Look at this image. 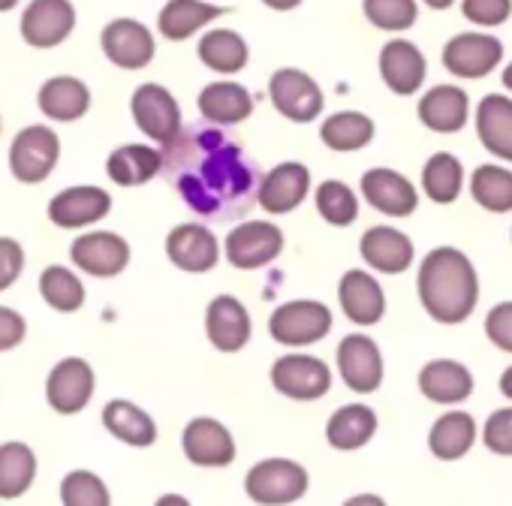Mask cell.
Here are the masks:
<instances>
[{
    "label": "cell",
    "mask_w": 512,
    "mask_h": 506,
    "mask_svg": "<svg viewBox=\"0 0 512 506\" xmlns=\"http://www.w3.org/2000/svg\"><path fill=\"white\" fill-rule=\"evenodd\" d=\"M22 40L34 49L61 46L76 28V7L70 0H31L22 13Z\"/></svg>",
    "instance_id": "5bb4252c"
},
{
    "label": "cell",
    "mask_w": 512,
    "mask_h": 506,
    "mask_svg": "<svg viewBox=\"0 0 512 506\" xmlns=\"http://www.w3.org/2000/svg\"><path fill=\"white\" fill-rule=\"evenodd\" d=\"M40 296L52 311L76 314L85 305V284L67 266H46L40 275Z\"/></svg>",
    "instance_id": "f35d334b"
},
{
    "label": "cell",
    "mask_w": 512,
    "mask_h": 506,
    "mask_svg": "<svg viewBox=\"0 0 512 506\" xmlns=\"http://www.w3.org/2000/svg\"><path fill=\"white\" fill-rule=\"evenodd\" d=\"M284 253V232L272 220H244L223 238V257L232 269L256 272Z\"/></svg>",
    "instance_id": "3957f363"
},
{
    "label": "cell",
    "mask_w": 512,
    "mask_h": 506,
    "mask_svg": "<svg viewBox=\"0 0 512 506\" xmlns=\"http://www.w3.org/2000/svg\"><path fill=\"white\" fill-rule=\"evenodd\" d=\"M166 260L187 275H205L220 263V241L202 223H178L166 235Z\"/></svg>",
    "instance_id": "8fae6325"
},
{
    "label": "cell",
    "mask_w": 512,
    "mask_h": 506,
    "mask_svg": "<svg viewBox=\"0 0 512 506\" xmlns=\"http://www.w3.org/2000/svg\"><path fill=\"white\" fill-rule=\"evenodd\" d=\"M223 13L226 7L205 4V0H166V7L157 16V28L166 40L181 43L190 40L205 25H211L214 19H220Z\"/></svg>",
    "instance_id": "4dcf8cb0"
},
{
    "label": "cell",
    "mask_w": 512,
    "mask_h": 506,
    "mask_svg": "<svg viewBox=\"0 0 512 506\" xmlns=\"http://www.w3.org/2000/svg\"><path fill=\"white\" fill-rule=\"evenodd\" d=\"M503 61V43L491 34H458L443 46V67L455 79H485Z\"/></svg>",
    "instance_id": "7c38bea8"
},
{
    "label": "cell",
    "mask_w": 512,
    "mask_h": 506,
    "mask_svg": "<svg viewBox=\"0 0 512 506\" xmlns=\"http://www.w3.org/2000/svg\"><path fill=\"white\" fill-rule=\"evenodd\" d=\"M103 55L121 70H142L154 61V34L136 19H115L100 34Z\"/></svg>",
    "instance_id": "ac0fdd59"
},
{
    "label": "cell",
    "mask_w": 512,
    "mask_h": 506,
    "mask_svg": "<svg viewBox=\"0 0 512 506\" xmlns=\"http://www.w3.org/2000/svg\"><path fill=\"white\" fill-rule=\"evenodd\" d=\"M332 332V311L314 299H296L275 308L269 335L284 347H311Z\"/></svg>",
    "instance_id": "8992f818"
},
{
    "label": "cell",
    "mask_w": 512,
    "mask_h": 506,
    "mask_svg": "<svg viewBox=\"0 0 512 506\" xmlns=\"http://www.w3.org/2000/svg\"><path fill=\"white\" fill-rule=\"evenodd\" d=\"M338 371H341V380L353 392H359V395L377 392L383 383V353H380L377 341L362 332L347 335L338 344Z\"/></svg>",
    "instance_id": "2e32d148"
},
{
    "label": "cell",
    "mask_w": 512,
    "mask_h": 506,
    "mask_svg": "<svg viewBox=\"0 0 512 506\" xmlns=\"http://www.w3.org/2000/svg\"><path fill=\"white\" fill-rule=\"evenodd\" d=\"M37 479V455L28 443H0V497H22Z\"/></svg>",
    "instance_id": "8d00e7d4"
},
{
    "label": "cell",
    "mask_w": 512,
    "mask_h": 506,
    "mask_svg": "<svg viewBox=\"0 0 512 506\" xmlns=\"http://www.w3.org/2000/svg\"><path fill=\"white\" fill-rule=\"evenodd\" d=\"M250 314L235 296H214L205 311V335L214 350L238 353L250 341Z\"/></svg>",
    "instance_id": "cb8c5ba5"
},
{
    "label": "cell",
    "mask_w": 512,
    "mask_h": 506,
    "mask_svg": "<svg viewBox=\"0 0 512 506\" xmlns=\"http://www.w3.org/2000/svg\"><path fill=\"white\" fill-rule=\"evenodd\" d=\"M22 4V0H0V13H10Z\"/></svg>",
    "instance_id": "9f6ffc18"
},
{
    "label": "cell",
    "mask_w": 512,
    "mask_h": 506,
    "mask_svg": "<svg viewBox=\"0 0 512 506\" xmlns=\"http://www.w3.org/2000/svg\"><path fill=\"white\" fill-rule=\"evenodd\" d=\"M500 392H503V398H509L512 401V365L503 371V377H500Z\"/></svg>",
    "instance_id": "f5cc1de1"
},
{
    "label": "cell",
    "mask_w": 512,
    "mask_h": 506,
    "mask_svg": "<svg viewBox=\"0 0 512 506\" xmlns=\"http://www.w3.org/2000/svg\"><path fill=\"white\" fill-rule=\"evenodd\" d=\"M103 425L115 440L136 446V449L154 446L157 440V422L151 419V413H145L139 404L124 401V398H115L103 407Z\"/></svg>",
    "instance_id": "1f68e13d"
},
{
    "label": "cell",
    "mask_w": 512,
    "mask_h": 506,
    "mask_svg": "<svg viewBox=\"0 0 512 506\" xmlns=\"http://www.w3.org/2000/svg\"><path fill=\"white\" fill-rule=\"evenodd\" d=\"M247 58H250V49L244 43L241 34L229 31V28H217V31H208L202 40H199V61L220 73V76H235L247 67Z\"/></svg>",
    "instance_id": "836d02e7"
},
{
    "label": "cell",
    "mask_w": 512,
    "mask_h": 506,
    "mask_svg": "<svg viewBox=\"0 0 512 506\" xmlns=\"http://www.w3.org/2000/svg\"><path fill=\"white\" fill-rule=\"evenodd\" d=\"M61 503L64 506H112L106 482L91 470H73L61 482Z\"/></svg>",
    "instance_id": "7bdbcfd3"
},
{
    "label": "cell",
    "mask_w": 512,
    "mask_h": 506,
    "mask_svg": "<svg viewBox=\"0 0 512 506\" xmlns=\"http://www.w3.org/2000/svg\"><path fill=\"white\" fill-rule=\"evenodd\" d=\"M476 133L488 154L512 163V97H482L476 106Z\"/></svg>",
    "instance_id": "83f0119b"
},
{
    "label": "cell",
    "mask_w": 512,
    "mask_h": 506,
    "mask_svg": "<svg viewBox=\"0 0 512 506\" xmlns=\"http://www.w3.org/2000/svg\"><path fill=\"white\" fill-rule=\"evenodd\" d=\"M341 506H386V500L380 494H353L350 500H344Z\"/></svg>",
    "instance_id": "681fc988"
},
{
    "label": "cell",
    "mask_w": 512,
    "mask_h": 506,
    "mask_svg": "<svg viewBox=\"0 0 512 506\" xmlns=\"http://www.w3.org/2000/svg\"><path fill=\"white\" fill-rule=\"evenodd\" d=\"M25 269V247L10 238V235H0V293L10 290Z\"/></svg>",
    "instance_id": "bcb514c9"
},
{
    "label": "cell",
    "mask_w": 512,
    "mask_h": 506,
    "mask_svg": "<svg viewBox=\"0 0 512 506\" xmlns=\"http://www.w3.org/2000/svg\"><path fill=\"white\" fill-rule=\"evenodd\" d=\"M61 160V139L46 124H31L10 145V172L22 184H43Z\"/></svg>",
    "instance_id": "5b68a950"
},
{
    "label": "cell",
    "mask_w": 512,
    "mask_h": 506,
    "mask_svg": "<svg viewBox=\"0 0 512 506\" xmlns=\"http://www.w3.org/2000/svg\"><path fill=\"white\" fill-rule=\"evenodd\" d=\"M422 4H425L428 10H437V13H440V10H449V7L455 4V0H422Z\"/></svg>",
    "instance_id": "db71d44e"
},
{
    "label": "cell",
    "mask_w": 512,
    "mask_h": 506,
    "mask_svg": "<svg viewBox=\"0 0 512 506\" xmlns=\"http://www.w3.org/2000/svg\"><path fill=\"white\" fill-rule=\"evenodd\" d=\"M485 335L488 341L503 350V353H512V302H500L488 311L485 317Z\"/></svg>",
    "instance_id": "7dc6e473"
},
{
    "label": "cell",
    "mask_w": 512,
    "mask_h": 506,
    "mask_svg": "<svg viewBox=\"0 0 512 506\" xmlns=\"http://www.w3.org/2000/svg\"><path fill=\"white\" fill-rule=\"evenodd\" d=\"M272 386L293 401H317L332 389V371L308 353H287L272 365Z\"/></svg>",
    "instance_id": "30bf717a"
},
{
    "label": "cell",
    "mask_w": 512,
    "mask_h": 506,
    "mask_svg": "<svg viewBox=\"0 0 512 506\" xmlns=\"http://www.w3.org/2000/svg\"><path fill=\"white\" fill-rule=\"evenodd\" d=\"M109 211H112L109 190L97 184H76L52 196L46 214L58 229H85V226L100 223Z\"/></svg>",
    "instance_id": "9a60e30c"
},
{
    "label": "cell",
    "mask_w": 512,
    "mask_h": 506,
    "mask_svg": "<svg viewBox=\"0 0 512 506\" xmlns=\"http://www.w3.org/2000/svg\"><path fill=\"white\" fill-rule=\"evenodd\" d=\"M476 440V422L470 413L464 410H452L446 416H440L428 434V446L440 461H458L470 452Z\"/></svg>",
    "instance_id": "e575fe53"
},
{
    "label": "cell",
    "mask_w": 512,
    "mask_h": 506,
    "mask_svg": "<svg viewBox=\"0 0 512 506\" xmlns=\"http://www.w3.org/2000/svg\"><path fill=\"white\" fill-rule=\"evenodd\" d=\"M317 211L329 226H350L359 217V196L353 193V187H347L338 178H329L317 187Z\"/></svg>",
    "instance_id": "60d3db41"
},
{
    "label": "cell",
    "mask_w": 512,
    "mask_h": 506,
    "mask_svg": "<svg viewBox=\"0 0 512 506\" xmlns=\"http://www.w3.org/2000/svg\"><path fill=\"white\" fill-rule=\"evenodd\" d=\"M263 4L269 10H275V13H290V10H296L302 4V0H263Z\"/></svg>",
    "instance_id": "f907efd6"
},
{
    "label": "cell",
    "mask_w": 512,
    "mask_h": 506,
    "mask_svg": "<svg viewBox=\"0 0 512 506\" xmlns=\"http://www.w3.org/2000/svg\"><path fill=\"white\" fill-rule=\"evenodd\" d=\"M130 112H133L136 127L157 145H169L184 127L178 100L172 97V91H166L157 82H145L133 91Z\"/></svg>",
    "instance_id": "ba28073f"
},
{
    "label": "cell",
    "mask_w": 512,
    "mask_h": 506,
    "mask_svg": "<svg viewBox=\"0 0 512 506\" xmlns=\"http://www.w3.org/2000/svg\"><path fill=\"white\" fill-rule=\"evenodd\" d=\"M338 302L344 317L356 326H377L386 314V293L380 281L365 269L344 272L338 284Z\"/></svg>",
    "instance_id": "603a6c76"
},
{
    "label": "cell",
    "mask_w": 512,
    "mask_h": 506,
    "mask_svg": "<svg viewBox=\"0 0 512 506\" xmlns=\"http://www.w3.org/2000/svg\"><path fill=\"white\" fill-rule=\"evenodd\" d=\"M374 434H377V413L368 404H344L341 410L332 413L326 425V440L341 452L362 449Z\"/></svg>",
    "instance_id": "d6a6232c"
},
{
    "label": "cell",
    "mask_w": 512,
    "mask_h": 506,
    "mask_svg": "<svg viewBox=\"0 0 512 506\" xmlns=\"http://www.w3.org/2000/svg\"><path fill=\"white\" fill-rule=\"evenodd\" d=\"M470 193L476 205H482L491 214L512 211V169H503L497 163H482L470 178Z\"/></svg>",
    "instance_id": "ab89813d"
},
{
    "label": "cell",
    "mask_w": 512,
    "mask_h": 506,
    "mask_svg": "<svg viewBox=\"0 0 512 506\" xmlns=\"http://www.w3.org/2000/svg\"><path fill=\"white\" fill-rule=\"evenodd\" d=\"M362 196L374 211L386 217H410L419 208V193L413 181L386 166L368 169L362 175Z\"/></svg>",
    "instance_id": "d6986e66"
},
{
    "label": "cell",
    "mask_w": 512,
    "mask_h": 506,
    "mask_svg": "<svg viewBox=\"0 0 512 506\" xmlns=\"http://www.w3.org/2000/svg\"><path fill=\"white\" fill-rule=\"evenodd\" d=\"M272 106L293 124H311L323 112V91L314 76L296 67H284L269 79Z\"/></svg>",
    "instance_id": "9c48e42d"
},
{
    "label": "cell",
    "mask_w": 512,
    "mask_h": 506,
    "mask_svg": "<svg viewBox=\"0 0 512 506\" xmlns=\"http://www.w3.org/2000/svg\"><path fill=\"white\" fill-rule=\"evenodd\" d=\"M196 106L214 127H235L253 115V97L238 82H211L199 91Z\"/></svg>",
    "instance_id": "484cf974"
},
{
    "label": "cell",
    "mask_w": 512,
    "mask_h": 506,
    "mask_svg": "<svg viewBox=\"0 0 512 506\" xmlns=\"http://www.w3.org/2000/svg\"><path fill=\"white\" fill-rule=\"evenodd\" d=\"M461 187H464V166L455 154L437 151L434 157H428V163L422 166V190L431 202L449 205L461 196Z\"/></svg>",
    "instance_id": "74e56055"
},
{
    "label": "cell",
    "mask_w": 512,
    "mask_h": 506,
    "mask_svg": "<svg viewBox=\"0 0 512 506\" xmlns=\"http://www.w3.org/2000/svg\"><path fill=\"white\" fill-rule=\"evenodd\" d=\"M482 437L494 455H512V407L494 410L485 422Z\"/></svg>",
    "instance_id": "f6af8a7d"
},
{
    "label": "cell",
    "mask_w": 512,
    "mask_h": 506,
    "mask_svg": "<svg viewBox=\"0 0 512 506\" xmlns=\"http://www.w3.org/2000/svg\"><path fill=\"white\" fill-rule=\"evenodd\" d=\"M461 13L479 28H497L512 16V0H461Z\"/></svg>",
    "instance_id": "ee69618b"
},
{
    "label": "cell",
    "mask_w": 512,
    "mask_h": 506,
    "mask_svg": "<svg viewBox=\"0 0 512 506\" xmlns=\"http://www.w3.org/2000/svg\"><path fill=\"white\" fill-rule=\"evenodd\" d=\"M419 302L431 320L443 326L464 323L479 302V278L467 253L458 247H434L419 266Z\"/></svg>",
    "instance_id": "7a4b0ae2"
},
{
    "label": "cell",
    "mask_w": 512,
    "mask_h": 506,
    "mask_svg": "<svg viewBox=\"0 0 512 506\" xmlns=\"http://www.w3.org/2000/svg\"><path fill=\"white\" fill-rule=\"evenodd\" d=\"M160 154V172H166L184 205L199 217L232 220L253 208L260 172L220 127H181Z\"/></svg>",
    "instance_id": "6da1fadb"
},
{
    "label": "cell",
    "mask_w": 512,
    "mask_h": 506,
    "mask_svg": "<svg viewBox=\"0 0 512 506\" xmlns=\"http://www.w3.org/2000/svg\"><path fill=\"white\" fill-rule=\"evenodd\" d=\"M163 166V154L160 148L142 145V142H130L121 145L109 154L106 160V175L118 184V187H142L151 178L160 175Z\"/></svg>",
    "instance_id": "f546056e"
},
{
    "label": "cell",
    "mask_w": 512,
    "mask_h": 506,
    "mask_svg": "<svg viewBox=\"0 0 512 506\" xmlns=\"http://www.w3.org/2000/svg\"><path fill=\"white\" fill-rule=\"evenodd\" d=\"M374 133H377V127L365 112H335L320 127L323 145L338 151V154L362 151L365 145H371Z\"/></svg>",
    "instance_id": "d590c367"
},
{
    "label": "cell",
    "mask_w": 512,
    "mask_h": 506,
    "mask_svg": "<svg viewBox=\"0 0 512 506\" xmlns=\"http://www.w3.org/2000/svg\"><path fill=\"white\" fill-rule=\"evenodd\" d=\"M380 76L386 88L398 97H410L425 85L428 76V61L422 49L410 40H389L380 49Z\"/></svg>",
    "instance_id": "ffe728a7"
},
{
    "label": "cell",
    "mask_w": 512,
    "mask_h": 506,
    "mask_svg": "<svg viewBox=\"0 0 512 506\" xmlns=\"http://www.w3.org/2000/svg\"><path fill=\"white\" fill-rule=\"evenodd\" d=\"M28 335V323L19 311L0 305V353L16 350Z\"/></svg>",
    "instance_id": "c3c4849f"
},
{
    "label": "cell",
    "mask_w": 512,
    "mask_h": 506,
    "mask_svg": "<svg viewBox=\"0 0 512 506\" xmlns=\"http://www.w3.org/2000/svg\"><path fill=\"white\" fill-rule=\"evenodd\" d=\"M359 253L368 269L380 275H401L413 266V241L401 229L392 226H371L359 238Z\"/></svg>",
    "instance_id": "7402d4cb"
},
{
    "label": "cell",
    "mask_w": 512,
    "mask_h": 506,
    "mask_svg": "<svg viewBox=\"0 0 512 506\" xmlns=\"http://www.w3.org/2000/svg\"><path fill=\"white\" fill-rule=\"evenodd\" d=\"M365 19L386 34H401L410 31L419 19L416 0H362Z\"/></svg>",
    "instance_id": "b9f144b4"
},
{
    "label": "cell",
    "mask_w": 512,
    "mask_h": 506,
    "mask_svg": "<svg viewBox=\"0 0 512 506\" xmlns=\"http://www.w3.org/2000/svg\"><path fill=\"white\" fill-rule=\"evenodd\" d=\"M70 260L91 278H118L130 266V244L124 235L109 229H91L76 235L70 244Z\"/></svg>",
    "instance_id": "52a82bcc"
},
{
    "label": "cell",
    "mask_w": 512,
    "mask_h": 506,
    "mask_svg": "<svg viewBox=\"0 0 512 506\" xmlns=\"http://www.w3.org/2000/svg\"><path fill=\"white\" fill-rule=\"evenodd\" d=\"M181 446H184L187 461L196 467H226L235 461V440L229 428L208 416L187 422L181 434Z\"/></svg>",
    "instance_id": "44dd1931"
},
{
    "label": "cell",
    "mask_w": 512,
    "mask_h": 506,
    "mask_svg": "<svg viewBox=\"0 0 512 506\" xmlns=\"http://www.w3.org/2000/svg\"><path fill=\"white\" fill-rule=\"evenodd\" d=\"M419 389L434 404H461L473 395V374L455 359H434L419 371Z\"/></svg>",
    "instance_id": "f1b7e54d"
},
{
    "label": "cell",
    "mask_w": 512,
    "mask_h": 506,
    "mask_svg": "<svg viewBox=\"0 0 512 506\" xmlns=\"http://www.w3.org/2000/svg\"><path fill=\"white\" fill-rule=\"evenodd\" d=\"M94 368L85 359H61L46 380V401L55 413L61 416H73L82 413L91 398H94Z\"/></svg>",
    "instance_id": "4fadbf2b"
},
{
    "label": "cell",
    "mask_w": 512,
    "mask_h": 506,
    "mask_svg": "<svg viewBox=\"0 0 512 506\" xmlns=\"http://www.w3.org/2000/svg\"><path fill=\"white\" fill-rule=\"evenodd\" d=\"M500 79H503L506 91H512V61H509V64L503 67V76H500Z\"/></svg>",
    "instance_id": "11a10c76"
},
{
    "label": "cell",
    "mask_w": 512,
    "mask_h": 506,
    "mask_svg": "<svg viewBox=\"0 0 512 506\" xmlns=\"http://www.w3.org/2000/svg\"><path fill=\"white\" fill-rule=\"evenodd\" d=\"M419 121L431 133H461L470 121V97L458 85H434L419 100Z\"/></svg>",
    "instance_id": "d4e9b609"
},
{
    "label": "cell",
    "mask_w": 512,
    "mask_h": 506,
    "mask_svg": "<svg viewBox=\"0 0 512 506\" xmlns=\"http://www.w3.org/2000/svg\"><path fill=\"white\" fill-rule=\"evenodd\" d=\"M244 491L260 506H287L305 497L308 470L290 458H263L247 470Z\"/></svg>",
    "instance_id": "277c9868"
},
{
    "label": "cell",
    "mask_w": 512,
    "mask_h": 506,
    "mask_svg": "<svg viewBox=\"0 0 512 506\" xmlns=\"http://www.w3.org/2000/svg\"><path fill=\"white\" fill-rule=\"evenodd\" d=\"M308 193H311V169L305 163L287 160L260 178L256 202L269 214H290L308 199Z\"/></svg>",
    "instance_id": "e0dca14e"
},
{
    "label": "cell",
    "mask_w": 512,
    "mask_h": 506,
    "mask_svg": "<svg viewBox=\"0 0 512 506\" xmlns=\"http://www.w3.org/2000/svg\"><path fill=\"white\" fill-rule=\"evenodd\" d=\"M154 506H193V503L184 494H163V497H157Z\"/></svg>",
    "instance_id": "816d5d0a"
},
{
    "label": "cell",
    "mask_w": 512,
    "mask_h": 506,
    "mask_svg": "<svg viewBox=\"0 0 512 506\" xmlns=\"http://www.w3.org/2000/svg\"><path fill=\"white\" fill-rule=\"evenodd\" d=\"M37 103L46 118L58 124H70V121L85 118V112L91 109V91L76 76H52L43 82Z\"/></svg>",
    "instance_id": "4316f807"
}]
</instances>
